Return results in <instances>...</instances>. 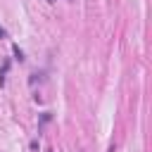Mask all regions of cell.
<instances>
[{"label":"cell","mask_w":152,"mask_h":152,"mask_svg":"<svg viewBox=\"0 0 152 152\" xmlns=\"http://www.w3.org/2000/svg\"><path fill=\"white\" fill-rule=\"evenodd\" d=\"M12 50H14V55H17V59H19V62H21V59H24V52H21V50H19V48H17V45H14V48H12Z\"/></svg>","instance_id":"obj_1"},{"label":"cell","mask_w":152,"mask_h":152,"mask_svg":"<svg viewBox=\"0 0 152 152\" xmlns=\"http://www.w3.org/2000/svg\"><path fill=\"white\" fill-rule=\"evenodd\" d=\"M5 36H7V33H5V28L0 26V38H5Z\"/></svg>","instance_id":"obj_2"},{"label":"cell","mask_w":152,"mask_h":152,"mask_svg":"<svg viewBox=\"0 0 152 152\" xmlns=\"http://www.w3.org/2000/svg\"><path fill=\"white\" fill-rule=\"evenodd\" d=\"M48 152H52V150H48Z\"/></svg>","instance_id":"obj_3"},{"label":"cell","mask_w":152,"mask_h":152,"mask_svg":"<svg viewBox=\"0 0 152 152\" xmlns=\"http://www.w3.org/2000/svg\"><path fill=\"white\" fill-rule=\"evenodd\" d=\"M50 2H55V0H50Z\"/></svg>","instance_id":"obj_4"}]
</instances>
